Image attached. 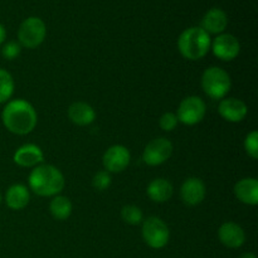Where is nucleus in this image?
Listing matches in <instances>:
<instances>
[{"label": "nucleus", "instance_id": "obj_20", "mask_svg": "<svg viewBox=\"0 0 258 258\" xmlns=\"http://www.w3.org/2000/svg\"><path fill=\"white\" fill-rule=\"evenodd\" d=\"M73 211L72 202L64 196H55L49 203V212L55 221H66L71 217Z\"/></svg>", "mask_w": 258, "mask_h": 258}, {"label": "nucleus", "instance_id": "obj_29", "mask_svg": "<svg viewBox=\"0 0 258 258\" xmlns=\"http://www.w3.org/2000/svg\"><path fill=\"white\" fill-rule=\"evenodd\" d=\"M0 203H2V194H0Z\"/></svg>", "mask_w": 258, "mask_h": 258}, {"label": "nucleus", "instance_id": "obj_18", "mask_svg": "<svg viewBox=\"0 0 258 258\" xmlns=\"http://www.w3.org/2000/svg\"><path fill=\"white\" fill-rule=\"evenodd\" d=\"M67 113L68 118L77 126L91 125L96 118V112L92 106L86 102H82V101L73 102L68 107Z\"/></svg>", "mask_w": 258, "mask_h": 258}, {"label": "nucleus", "instance_id": "obj_16", "mask_svg": "<svg viewBox=\"0 0 258 258\" xmlns=\"http://www.w3.org/2000/svg\"><path fill=\"white\" fill-rule=\"evenodd\" d=\"M234 196L247 206L258 204V180L256 178H243L234 185Z\"/></svg>", "mask_w": 258, "mask_h": 258}, {"label": "nucleus", "instance_id": "obj_2", "mask_svg": "<svg viewBox=\"0 0 258 258\" xmlns=\"http://www.w3.org/2000/svg\"><path fill=\"white\" fill-rule=\"evenodd\" d=\"M29 189L39 197H55L66 185L62 171L50 164H40L33 168L28 178Z\"/></svg>", "mask_w": 258, "mask_h": 258}, {"label": "nucleus", "instance_id": "obj_14", "mask_svg": "<svg viewBox=\"0 0 258 258\" xmlns=\"http://www.w3.org/2000/svg\"><path fill=\"white\" fill-rule=\"evenodd\" d=\"M13 160L17 165L22 166V168H35L43 163L44 154L38 145L25 144L15 151Z\"/></svg>", "mask_w": 258, "mask_h": 258}, {"label": "nucleus", "instance_id": "obj_19", "mask_svg": "<svg viewBox=\"0 0 258 258\" xmlns=\"http://www.w3.org/2000/svg\"><path fill=\"white\" fill-rule=\"evenodd\" d=\"M173 184L164 178H156L151 180L146 189L148 197L155 203H165L173 197Z\"/></svg>", "mask_w": 258, "mask_h": 258}, {"label": "nucleus", "instance_id": "obj_10", "mask_svg": "<svg viewBox=\"0 0 258 258\" xmlns=\"http://www.w3.org/2000/svg\"><path fill=\"white\" fill-rule=\"evenodd\" d=\"M130 161V150L123 145H112L105 151L102 158L103 168L110 174L123 171L128 166Z\"/></svg>", "mask_w": 258, "mask_h": 258}, {"label": "nucleus", "instance_id": "obj_11", "mask_svg": "<svg viewBox=\"0 0 258 258\" xmlns=\"http://www.w3.org/2000/svg\"><path fill=\"white\" fill-rule=\"evenodd\" d=\"M207 194L206 184L203 180L196 176L188 178L180 188V198L184 204L189 207H196L204 201Z\"/></svg>", "mask_w": 258, "mask_h": 258}, {"label": "nucleus", "instance_id": "obj_17", "mask_svg": "<svg viewBox=\"0 0 258 258\" xmlns=\"http://www.w3.org/2000/svg\"><path fill=\"white\" fill-rule=\"evenodd\" d=\"M29 189L23 184H13L5 193V203L12 211H22L29 204Z\"/></svg>", "mask_w": 258, "mask_h": 258}, {"label": "nucleus", "instance_id": "obj_15", "mask_svg": "<svg viewBox=\"0 0 258 258\" xmlns=\"http://www.w3.org/2000/svg\"><path fill=\"white\" fill-rule=\"evenodd\" d=\"M228 25V17L226 12L219 8H212L204 14L201 28L208 34H222Z\"/></svg>", "mask_w": 258, "mask_h": 258}, {"label": "nucleus", "instance_id": "obj_6", "mask_svg": "<svg viewBox=\"0 0 258 258\" xmlns=\"http://www.w3.org/2000/svg\"><path fill=\"white\" fill-rule=\"evenodd\" d=\"M45 35H47V27L44 22L37 17H29L23 20L18 30L19 44L28 49L39 47L44 42Z\"/></svg>", "mask_w": 258, "mask_h": 258}, {"label": "nucleus", "instance_id": "obj_1", "mask_svg": "<svg viewBox=\"0 0 258 258\" xmlns=\"http://www.w3.org/2000/svg\"><path fill=\"white\" fill-rule=\"evenodd\" d=\"M3 125L9 133L24 136L32 133L38 122V115L32 103L17 98L7 102L2 112Z\"/></svg>", "mask_w": 258, "mask_h": 258}, {"label": "nucleus", "instance_id": "obj_26", "mask_svg": "<svg viewBox=\"0 0 258 258\" xmlns=\"http://www.w3.org/2000/svg\"><path fill=\"white\" fill-rule=\"evenodd\" d=\"M178 117L174 112H165L161 115L160 120H159V125H160L161 130L166 131V133H170L174 128L178 126Z\"/></svg>", "mask_w": 258, "mask_h": 258}, {"label": "nucleus", "instance_id": "obj_25", "mask_svg": "<svg viewBox=\"0 0 258 258\" xmlns=\"http://www.w3.org/2000/svg\"><path fill=\"white\" fill-rule=\"evenodd\" d=\"M20 52H22V45L14 40L5 43L2 48V55L8 60H13L19 57Z\"/></svg>", "mask_w": 258, "mask_h": 258}, {"label": "nucleus", "instance_id": "obj_7", "mask_svg": "<svg viewBox=\"0 0 258 258\" xmlns=\"http://www.w3.org/2000/svg\"><path fill=\"white\" fill-rule=\"evenodd\" d=\"M207 113V105L198 96H188L179 105L176 117L179 122L193 126L203 121Z\"/></svg>", "mask_w": 258, "mask_h": 258}, {"label": "nucleus", "instance_id": "obj_3", "mask_svg": "<svg viewBox=\"0 0 258 258\" xmlns=\"http://www.w3.org/2000/svg\"><path fill=\"white\" fill-rule=\"evenodd\" d=\"M211 35L201 27H190L184 30L178 39V49L188 60H199L211 49Z\"/></svg>", "mask_w": 258, "mask_h": 258}, {"label": "nucleus", "instance_id": "obj_13", "mask_svg": "<svg viewBox=\"0 0 258 258\" xmlns=\"http://www.w3.org/2000/svg\"><path fill=\"white\" fill-rule=\"evenodd\" d=\"M218 238L227 248H239L246 242V233L239 224L234 222H226L218 229Z\"/></svg>", "mask_w": 258, "mask_h": 258}, {"label": "nucleus", "instance_id": "obj_12", "mask_svg": "<svg viewBox=\"0 0 258 258\" xmlns=\"http://www.w3.org/2000/svg\"><path fill=\"white\" fill-rule=\"evenodd\" d=\"M218 112L228 122H241L248 113V107L239 98L224 97L218 105Z\"/></svg>", "mask_w": 258, "mask_h": 258}, {"label": "nucleus", "instance_id": "obj_23", "mask_svg": "<svg viewBox=\"0 0 258 258\" xmlns=\"http://www.w3.org/2000/svg\"><path fill=\"white\" fill-rule=\"evenodd\" d=\"M111 183H112L111 174L106 170L97 171L92 179L93 188L98 191H103V190H106V189L110 188Z\"/></svg>", "mask_w": 258, "mask_h": 258}, {"label": "nucleus", "instance_id": "obj_9", "mask_svg": "<svg viewBox=\"0 0 258 258\" xmlns=\"http://www.w3.org/2000/svg\"><path fill=\"white\" fill-rule=\"evenodd\" d=\"M211 47L213 50V54L218 59L224 60V62L236 59L241 52L239 40L229 33H222V34L217 35Z\"/></svg>", "mask_w": 258, "mask_h": 258}, {"label": "nucleus", "instance_id": "obj_22", "mask_svg": "<svg viewBox=\"0 0 258 258\" xmlns=\"http://www.w3.org/2000/svg\"><path fill=\"white\" fill-rule=\"evenodd\" d=\"M121 218L130 226H138V224L143 223L144 214L138 206L128 204V206H123L121 209Z\"/></svg>", "mask_w": 258, "mask_h": 258}, {"label": "nucleus", "instance_id": "obj_24", "mask_svg": "<svg viewBox=\"0 0 258 258\" xmlns=\"http://www.w3.org/2000/svg\"><path fill=\"white\" fill-rule=\"evenodd\" d=\"M244 150L248 154V156H251L252 159L258 158V133L256 130L251 131L248 135L244 139Z\"/></svg>", "mask_w": 258, "mask_h": 258}, {"label": "nucleus", "instance_id": "obj_8", "mask_svg": "<svg viewBox=\"0 0 258 258\" xmlns=\"http://www.w3.org/2000/svg\"><path fill=\"white\" fill-rule=\"evenodd\" d=\"M173 144L166 138H156L145 146L143 153L144 163L150 166H158L170 159L173 154Z\"/></svg>", "mask_w": 258, "mask_h": 258}, {"label": "nucleus", "instance_id": "obj_5", "mask_svg": "<svg viewBox=\"0 0 258 258\" xmlns=\"http://www.w3.org/2000/svg\"><path fill=\"white\" fill-rule=\"evenodd\" d=\"M141 233H143L144 242L153 249L164 248L170 239L168 224L158 217H149L143 221Z\"/></svg>", "mask_w": 258, "mask_h": 258}, {"label": "nucleus", "instance_id": "obj_4", "mask_svg": "<svg viewBox=\"0 0 258 258\" xmlns=\"http://www.w3.org/2000/svg\"><path fill=\"white\" fill-rule=\"evenodd\" d=\"M231 76L223 68L213 67L207 68L202 75V88L212 100H223L231 91Z\"/></svg>", "mask_w": 258, "mask_h": 258}, {"label": "nucleus", "instance_id": "obj_28", "mask_svg": "<svg viewBox=\"0 0 258 258\" xmlns=\"http://www.w3.org/2000/svg\"><path fill=\"white\" fill-rule=\"evenodd\" d=\"M238 258H257L256 256H254V253H251V252H247V253H243L241 254Z\"/></svg>", "mask_w": 258, "mask_h": 258}, {"label": "nucleus", "instance_id": "obj_21", "mask_svg": "<svg viewBox=\"0 0 258 258\" xmlns=\"http://www.w3.org/2000/svg\"><path fill=\"white\" fill-rule=\"evenodd\" d=\"M14 80L7 70L0 68V105L9 102L14 93Z\"/></svg>", "mask_w": 258, "mask_h": 258}, {"label": "nucleus", "instance_id": "obj_27", "mask_svg": "<svg viewBox=\"0 0 258 258\" xmlns=\"http://www.w3.org/2000/svg\"><path fill=\"white\" fill-rule=\"evenodd\" d=\"M5 38H7V30H5L4 25L0 24V45L5 42Z\"/></svg>", "mask_w": 258, "mask_h": 258}]
</instances>
